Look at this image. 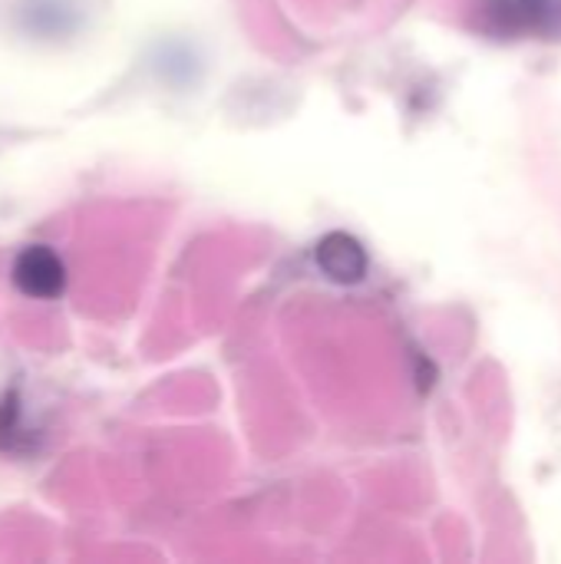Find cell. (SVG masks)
<instances>
[{"mask_svg": "<svg viewBox=\"0 0 561 564\" xmlns=\"http://www.w3.org/2000/svg\"><path fill=\"white\" fill-rule=\"evenodd\" d=\"M479 13L493 33L561 36V0H483Z\"/></svg>", "mask_w": 561, "mask_h": 564, "instance_id": "obj_1", "label": "cell"}, {"mask_svg": "<svg viewBox=\"0 0 561 564\" xmlns=\"http://www.w3.org/2000/svg\"><path fill=\"white\" fill-rule=\"evenodd\" d=\"M13 284H17L26 297L50 301V297H56V294L66 288L63 261H60L50 248L33 245V248H26V251L13 261Z\"/></svg>", "mask_w": 561, "mask_h": 564, "instance_id": "obj_2", "label": "cell"}]
</instances>
